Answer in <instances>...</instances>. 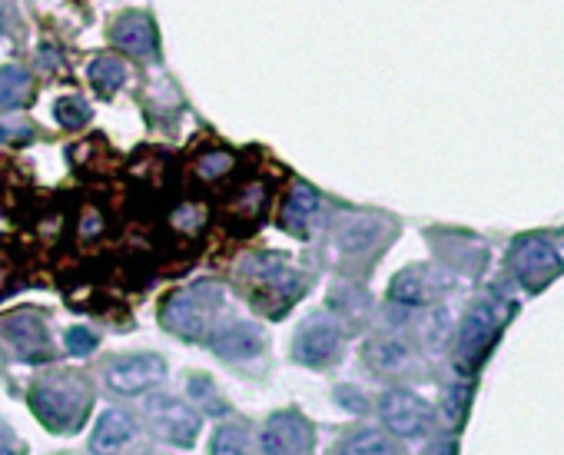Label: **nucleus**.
Listing matches in <instances>:
<instances>
[{
    "instance_id": "nucleus-33",
    "label": "nucleus",
    "mask_w": 564,
    "mask_h": 455,
    "mask_svg": "<svg viewBox=\"0 0 564 455\" xmlns=\"http://www.w3.org/2000/svg\"><path fill=\"white\" fill-rule=\"evenodd\" d=\"M0 455H20L17 449H7V446H0Z\"/></svg>"
},
{
    "instance_id": "nucleus-5",
    "label": "nucleus",
    "mask_w": 564,
    "mask_h": 455,
    "mask_svg": "<svg viewBox=\"0 0 564 455\" xmlns=\"http://www.w3.org/2000/svg\"><path fill=\"white\" fill-rule=\"evenodd\" d=\"M498 326H501V309L492 299H482V303H475L468 309V316L462 319V329H458V339H455V363L458 369H475L482 363V356L488 353V346H492V339L498 336Z\"/></svg>"
},
{
    "instance_id": "nucleus-13",
    "label": "nucleus",
    "mask_w": 564,
    "mask_h": 455,
    "mask_svg": "<svg viewBox=\"0 0 564 455\" xmlns=\"http://www.w3.org/2000/svg\"><path fill=\"white\" fill-rule=\"evenodd\" d=\"M110 37H113V44L133 57L156 54V27L146 14H123L117 24L110 27Z\"/></svg>"
},
{
    "instance_id": "nucleus-3",
    "label": "nucleus",
    "mask_w": 564,
    "mask_h": 455,
    "mask_svg": "<svg viewBox=\"0 0 564 455\" xmlns=\"http://www.w3.org/2000/svg\"><path fill=\"white\" fill-rule=\"evenodd\" d=\"M243 276L253 283L259 306L273 316L286 313V306L306 289L302 276L296 270H289L282 256H253V260L243 263Z\"/></svg>"
},
{
    "instance_id": "nucleus-32",
    "label": "nucleus",
    "mask_w": 564,
    "mask_h": 455,
    "mask_svg": "<svg viewBox=\"0 0 564 455\" xmlns=\"http://www.w3.org/2000/svg\"><path fill=\"white\" fill-rule=\"evenodd\" d=\"M30 133L27 130H7V127H0V140H27Z\"/></svg>"
},
{
    "instance_id": "nucleus-22",
    "label": "nucleus",
    "mask_w": 564,
    "mask_h": 455,
    "mask_svg": "<svg viewBox=\"0 0 564 455\" xmlns=\"http://www.w3.org/2000/svg\"><path fill=\"white\" fill-rule=\"evenodd\" d=\"M266 200H269L266 186L263 183H249V186H243V193H239L236 200H233L229 213H233V220H239V223H253V220H259V216H263Z\"/></svg>"
},
{
    "instance_id": "nucleus-18",
    "label": "nucleus",
    "mask_w": 564,
    "mask_h": 455,
    "mask_svg": "<svg viewBox=\"0 0 564 455\" xmlns=\"http://www.w3.org/2000/svg\"><path fill=\"white\" fill-rule=\"evenodd\" d=\"M428 296H432V289H428V279L422 270H405L389 286V299L399 306H425Z\"/></svg>"
},
{
    "instance_id": "nucleus-7",
    "label": "nucleus",
    "mask_w": 564,
    "mask_h": 455,
    "mask_svg": "<svg viewBox=\"0 0 564 455\" xmlns=\"http://www.w3.org/2000/svg\"><path fill=\"white\" fill-rule=\"evenodd\" d=\"M0 343H7L20 363H47L50 359V336L37 313H10L0 319Z\"/></svg>"
},
{
    "instance_id": "nucleus-4",
    "label": "nucleus",
    "mask_w": 564,
    "mask_h": 455,
    "mask_svg": "<svg viewBox=\"0 0 564 455\" xmlns=\"http://www.w3.org/2000/svg\"><path fill=\"white\" fill-rule=\"evenodd\" d=\"M143 416L150 422L153 436L170 442V446L190 449L196 436H200V412H196L190 402L176 399V396H150L143 406Z\"/></svg>"
},
{
    "instance_id": "nucleus-1",
    "label": "nucleus",
    "mask_w": 564,
    "mask_h": 455,
    "mask_svg": "<svg viewBox=\"0 0 564 455\" xmlns=\"http://www.w3.org/2000/svg\"><path fill=\"white\" fill-rule=\"evenodd\" d=\"M223 303H226V289L213 283V279H200V283L176 289L173 296H166V303L160 309V323L173 336L200 343V339L210 336L213 319L223 313Z\"/></svg>"
},
{
    "instance_id": "nucleus-20",
    "label": "nucleus",
    "mask_w": 564,
    "mask_h": 455,
    "mask_svg": "<svg viewBox=\"0 0 564 455\" xmlns=\"http://www.w3.org/2000/svg\"><path fill=\"white\" fill-rule=\"evenodd\" d=\"M332 455H395V446L389 436H382V432L362 429V432H352L349 439H342Z\"/></svg>"
},
{
    "instance_id": "nucleus-15",
    "label": "nucleus",
    "mask_w": 564,
    "mask_h": 455,
    "mask_svg": "<svg viewBox=\"0 0 564 455\" xmlns=\"http://www.w3.org/2000/svg\"><path fill=\"white\" fill-rule=\"evenodd\" d=\"M316 213H319V193L309 183H296L289 190L286 203H282L279 226L292 236H309V223Z\"/></svg>"
},
{
    "instance_id": "nucleus-21",
    "label": "nucleus",
    "mask_w": 564,
    "mask_h": 455,
    "mask_svg": "<svg viewBox=\"0 0 564 455\" xmlns=\"http://www.w3.org/2000/svg\"><path fill=\"white\" fill-rule=\"evenodd\" d=\"M87 74H90V84L97 87V93H103V97H110V93H117L127 84V64L117 57H97Z\"/></svg>"
},
{
    "instance_id": "nucleus-11",
    "label": "nucleus",
    "mask_w": 564,
    "mask_h": 455,
    "mask_svg": "<svg viewBox=\"0 0 564 455\" xmlns=\"http://www.w3.org/2000/svg\"><path fill=\"white\" fill-rule=\"evenodd\" d=\"M259 442H263L266 455H309L312 429L299 412H276V416L266 419Z\"/></svg>"
},
{
    "instance_id": "nucleus-23",
    "label": "nucleus",
    "mask_w": 564,
    "mask_h": 455,
    "mask_svg": "<svg viewBox=\"0 0 564 455\" xmlns=\"http://www.w3.org/2000/svg\"><path fill=\"white\" fill-rule=\"evenodd\" d=\"M196 177L200 180H206V183H213V180H223V177H229V173L236 170V157L229 150H206V153H200V157H196Z\"/></svg>"
},
{
    "instance_id": "nucleus-24",
    "label": "nucleus",
    "mask_w": 564,
    "mask_h": 455,
    "mask_svg": "<svg viewBox=\"0 0 564 455\" xmlns=\"http://www.w3.org/2000/svg\"><path fill=\"white\" fill-rule=\"evenodd\" d=\"M210 452L213 455H256L253 442H249V432L243 426H219Z\"/></svg>"
},
{
    "instance_id": "nucleus-14",
    "label": "nucleus",
    "mask_w": 564,
    "mask_h": 455,
    "mask_svg": "<svg viewBox=\"0 0 564 455\" xmlns=\"http://www.w3.org/2000/svg\"><path fill=\"white\" fill-rule=\"evenodd\" d=\"M133 432V419L127 412L120 409H107L103 416L97 419V426H93V436H90V452L93 455H117L123 446H130Z\"/></svg>"
},
{
    "instance_id": "nucleus-29",
    "label": "nucleus",
    "mask_w": 564,
    "mask_h": 455,
    "mask_svg": "<svg viewBox=\"0 0 564 455\" xmlns=\"http://www.w3.org/2000/svg\"><path fill=\"white\" fill-rule=\"evenodd\" d=\"M190 392H193V399H206V402H210V412H226V406H223V402H219V399H213V386H210V379H206V376H193L190 379Z\"/></svg>"
},
{
    "instance_id": "nucleus-8",
    "label": "nucleus",
    "mask_w": 564,
    "mask_h": 455,
    "mask_svg": "<svg viewBox=\"0 0 564 455\" xmlns=\"http://www.w3.org/2000/svg\"><path fill=\"white\" fill-rule=\"evenodd\" d=\"M103 379H107V386L113 392H120V396H140V392L160 386L166 379V363H163V356H153V353L123 356L103 372Z\"/></svg>"
},
{
    "instance_id": "nucleus-12",
    "label": "nucleus",
    "mask_w": 564,
    "mask_h": 455,
    "mask_svg": "<svg viewBox=\"0 0 564 455\" xmlns=\"http://www.w3.org/2000/svg\"><path fill=\"white\" fill-rule=\"evenodd\" d=\"M210 346H213L216 356H223L233 363V359H253V356L263 353L266 336L256 323H233V326L219 329Z\"/></svg>"
},
{
    "instance_id": "nucleus-10",
    "label": "nucleus",
    "mask_w": 564,
    "mask_h": 455,
    "mask_svg": "<svg viewBox=\"0 0 564 455\" xmlns=\"http://www.w3.org/2000/svg\"><path fill=\"white\" fill-rule=\"evenodd\" d=\"M339 343H342V333L332 319H326V316L306 319L296 333V343H292V359L302 366H312V369L326 366L329 359L339 353Z\"/></svg>"
},
{
    "instance_id": "nucleus-26",
    "label": "nucleus",
    "mask_w": 564,
    "mask_h": 455,
    "mask_svg": "<svg viewBox=\"0 0 564 455\" xmlns=\"http://www.w3.org/2000/svg\"><path fill=\"white\" fill-rule=\"evenodd\" d=\"M64 343H67V353H70V356H90L93 349L100 346V336L93 333V329L73 326V329H67Z\"/></svg>"
},
{
    "instance_id": "nucleus-16",
    "label": "nucleus",
    "mask_w": 564,
    "mask_h": 455,
    "mask_svg": "<svg viewBox=\"0 0 564 455\" xmlns=\"http://www.w3.org/2000/svg\"><path fill=\"white\" fill-rule=\"evenodd\" d=\"M385 236V223L375 216H346L336 226V246L342 253H365Z\"/></svg>"
},
{
    "instance_id": "nucleus-2",
    "label": "nucleus",
    "mask_w": 564,
    "mask_h": 455,
    "mask_svg": "<svg viewBox=\"0 0 564 455\" xmlns=\"http://www.w3.org/2000/svg\"><path fill=\"white\" fill-rule=\"evenodd\" d=\"M93 402L87 379L80 376H57L44 379L30 389V409L34 416L54 432H73L83 426Z\"/></svg>"
},
{
    "instance_id": "nucleus-28",
    "label": "nucleus",
    "mask_w": 564,
    "mask_h": 455,
    "mask_svg": "<svg viewBox=\"0 0 564 455\" xmlns=\"http://www.w3.org/2000/svg\"><path fill=\"white\" fill-rule=\"evenodd\" d=\"M445 336H448V313L445 309H435L432 316H428V323H425V343L438 349L445 343Z\"/></svg>"
},
{
    "instance_id": "nucleus-31",
    "label": "nucleus",
    "mask_w": 564,
    "mask_h": 455,
    "mask_svg": "<svg viewBox=\"0 0 564 455\" xmlns=\"http://www.w3.org/2000/svg\"><path fill=\"white\" fill-rule=\"evenodd\" d=\"M336 399H339V402H346V406H349V402H352V406H355L352 412H362V409H365V399H359V396H355L352 389H339V392H336Z\"/></svg>"
},
{
    "instance_id": "nucleus-19",
    "label": "nucleus",
    "mask_w": 564,
    "mask_h": 455,
    "mask_svg": "<svg viewBox=\"0 0 564 455\" xmlns=\"http://www.w3.org/2000/svg\"><path fill=\"white\" fill-rule=\"evenodd\" d=\"M30 100V74L24 67L0 70V110H20Z\"/></svg>"
},
{
    "instance_id": "nucleus-25",
    "label": "nucleus",
    "mask_w": 564,
    "mask_h": 455,
    "mask_svg": "<svg viewBox=\"0 0 564 455\" xmlns=\"http://www.w3.org/2000/svg\"><path fill=\"white\" fill-rule=\"evenodd\" d=\"M54 117L64 130H77L90 120V107H87V100H80V97H60L54 103Z\"/></svg>"
},
{
    "instance_id": "nucleus-9",
    "label": "nucleus",
    "mask_w": 564,
    "mask_h": 455,
    "mask_svg": "<svg viewBox=\"0 0 564 455\" xmlns=\"http://www.w3.org/2000/svg\"><path fill=\"white\" fill-rule=\"evenodd\" d=\"M511 266H515V276L521 279V283L538 289V286L551 283V279L564 270V260L548 240H541V236H528V240H521L515 246V253H511Z\"/></svg>"
},
{
    "instance_id": "nucleus-30",
    "label": "nucleus",
    "mask_w": 564,
    "mask_h": 455,
    "mask_svg": "<svg viewBox=\"0 0 564 455\" xmlns=\"http://www.w3.org/2000/svg\"><path fill=\"white\" fill-rule=\"evenodd\" d=\"M425 455H455V442L452 439H438L425 449Z\"/></svg>"
},
{
    "instance_id": "nucleus-6",
    "label": "nucleus",
    "mask_w": 564,
    "mask_h": 455,
    "mask_svg": "<svg viewBox=\"0 0 564 455\" xmlns=\"http://www.w3.org/2000/svg\"><path fill=\"white\" fill-rule=\"evenodd\" d=\"M379 416H382L385 429H389L392 436L419 439V436H425L428 429H432L435 412L422 396H415V392L392 389V392H385V396L379 399Z\"/></svg>"
},
{
    "instance_id": "nucleus-17",
    "label": "nucleus",
    "mask_w": 564,
    "mask_h": 455,
    "mask_svg": "<svg viewBox=\"0 0 564 455\" xmlns=\"http://www.w3.org/2000/svg\"><path fill=\"white\" fill-rule=\"evenodd\" d=\"M365 359H369V366L372 369H379V372H399L409 366V346L402 343V339H395V336H382V339H375V343H369V349H365Z\"/></svg>"
},
{
    "instance_id": "nucleus-27",
    "label": "nucleus",
    "mask_w": 564,
    "mask_h": 455,
    "mask_svg": "<svg viewBox=\"0 0 564 455\" xmlns=\"http://www.w3.org/2000/svg\"><path fill=\"white\" fill-rule=\"evenodd\" d=\"M465 402H468V389H465V386H452V389H448L445 399H442V416H445V422L458 426V422H462V412H465Z\"/></svg>"
}]
</instances>
